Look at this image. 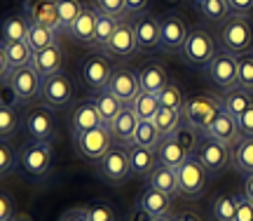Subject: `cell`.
Here are the masks:
<instances>
[{
    "label": "cell",
    "mask_w": 253,
    "mask_h": 221,
    "mask_svg": "<svg viewBox=\"0 0 253 221\" xmlns=\"http://www.w3.org/2000/svg\"><path fill=\"white\" fill-rule=\"evenodd\" d=\"M19 172L26 176L28 181H42L54 165V151H52V141H36L31 139L19 148Z\"/></svg>",
    "instance_id": "obj_1"
},
{
    "label": "cell",
    "mask_w": 253,
    "mask_h": 221,
    "mask_svg": "<svg viewBox=\"0 0 253 221\" xmlns=\"http://www.w3.org/2000/svg\"><path fill=\"white\" fill-rule=\"evenodd\" d=\"M220 47L237 56L253 47V26L246 14H230L225 24H220Z\"/></svg>",
    "instance_id": "obj_2"
},
{
    "label": "cell",
    "mask_w": 253,
    "mask_h": 221,
    "mask_svg": "<svg viewBox=\"0 0 253 221\" xmlns=\"http://www.w3.org/2000/svg\"><path fill=\"white\" fill-rule=\"evenodd\" d=\"M204 75L207 80L216 90L220 92H227L232 90L235 85H239V64H237V55L227 52V50H218L216 56L209 61V66L204 68Z\"/></svg>",
    "instance_id": "obj_3"
},
{
    "label": "cell",
    "mask_w": 253,
    "mask_h": 221,
    "mask_svg": "<svg viewBox=\"0 0 253 221\" xmlns=\"http://www.w3.org/2000/svg\"><path fill=\"white\" fill-rule=\"evenodd\" d=\"M216 52H218L216 40H213V36H211L209 31H204V28H192L181 47L183 59H185L190 66H195V68H207L209 61L216 56Z\"/></svg>",
    "instance_id": "obj_4"
},
{
    "label": "cell",
    "mask_w": 253,
    "mask_h": 221,
    "mask_svg": "<svg viewBox=\"0 0 253 221\" xmlns=\"http://www.w3.org/2000/svg\"><path fill=\"white\" fill-rule=\"evenodd\" d=\"M220 99L211 97V94H188L185 104H183V118L188 120L192 127H197L202 134L209 127V122L213 120L218 110H220Z\"/></svg>",
    "instance_id": "obj_5"
},
{
    "label": "cell",
    "mask_w": 253,
    "mask_h": 221,
    "mask_svg": "<svg viewBox=\"0 0 253 221\" xmlns=\"http://www.w3.org/2000/svg\"><path fill=\"white\" fill-rule=\"evenodd\" d=\"M2 87H9V92L17 99V104H31L42 94V78L28 64L21 66V68H14L9 75V83L2 85Z\"/></svg>",
    "instance_id": "obj_6"
},
{
    "label": "cell",
    "mask_w": 253,
    "mask_h": 221,
    "mask_svg": "<svg viewBox=\"0 0 253 221\" xmlns=\"http://www.w3.org/2000/svg\"><path fill=\"white\" fill-rule=\"evenodd\" d=\"M195 156L199 158V163L207 167L209 176H220L225 174V169L232 165V146H225L211 137H202Z\"/></svg>",
    "instance_id": "obj_7"
},
{
    "label": "cell",
    "mask_w": 253,
    "mask_h": 221,
    "mask_svg": "<svg viewBox=\"0 0 253 221\" xmlns=\"http://www.w3.org/2000/svg\"><path fill=\"white\" fill-rule=\"evenodd\" d=\"M73 139H75L78 156L84 158V160H91V163H99L101 158L113 148V134H110L108 125H101V127H94L89 132L75 134Z\"/></svg>",
    "instance_id": "obj_8"
},
{
    "label": "cell",
    "mask_w": 253,
    "mask_h": 221,
    "mask_svg": "<svg viewBox=\"0 0 253 221\" xmlns=\"http://www.w3.org/2000/svg\"><path fill=\"white\" fill-rule=\"evenodd\" d=\"M96 172L103 181L110 184H122L131 176V163H129V146H113L96 163Z\"/></svg>",
    "instance_id": "obj_9"
},
{
    "label": "cell",
    "mask_w": 253,
    "mask_h": 221,
    "mask_svg": "<svg viewBox=\"0 0 253 221\" xmlns=\"http://www.w3.org/2000/svg\"><path fill=\"white\" fill-rule=\"evenodd\" d=\"M176 172H178V191H181L183 198H199L207 191L209 172L207 167L199 163V158L195 153L188 156V160Z\"/></svg>",
    "instance_id": "obj_10"
},
{
    "label": "cell",
    "mask_w": 253,
    "mask_h": 221,
    "mask_svg": "<svg viewBox=\"0 0 253 221\" xmlns=\"http://www.w3.org/2000/svg\"><path fill=\"white\" fill-rule=\"evenodd\" d=\"M82 83L89 87L91 92H101L106 90L113 78V66L108 64V59L103 55H89L80 66Z\"/></svg>",
    "instance_id": "obj_11"
},
{
    "label": "cell",
    "mask_w": 253,
    "mask_h": 221,
    "mask_svg": "<svg viewBox=\"0 0 253 221\" xmlns=\"http://www.w3.org/2000/svg\"><path fill=\"white\" fill-rule=\"evenodd\" d=\"M24 14L31 24H40V26H47L56 31L59 36L63 33L61 19H59V9H56L54 0H24Z\"/></svg>",
    "instance_id": "obj_12"
},
{
    "label": "cell",
    "mask_w": 253,
    "mask_h": 221,
    "mask_svg": "<svg viewBox=\"0 0 253 221\" xmlns=\"http://www.w3.org/2000/svg\"><path fill=\"white\" fill-rule=\"evenodd\" d=\"M204 137H211L220 141V144H225V146H232L235 148L239 141H242V134H239V125H237V118L232 113H227L223 106L218 110L213 120L209 122V127L204 129Z\"/></svg>",
    "instance_id": "obj_13"
},
{
    "label": "cell",
    "mask_w": 253,
    "mask_h": 221,
    "mask_svg": "<svg viewBox=\"0 0 253 221\" xmlns=\"http://www.w3.org/2000/svg\"><path fill=\"white\" fill-rule=\"evenodd\" d=\"M40 99L49 109H61L73 102V85L66 73H54L42 80V94Z\"/></svg>",
    "instance_id": "obj_14"
},
{
    "label": "cell",
    "mask_w": 253,
    "mask_h": 221,
    "mask_svg": "<svg viewBox=\"0 0 253 221\" xmlns=\"http://www.w3.org/2000/svg\"><path fill=\"white\" fill-rule=\"evenodd\" d=\"M106 55L110 56H134L138 47V40H136V31H134V21L129 19H120L118 31L113 33V38L108 40V45L101 47Z\"/></svg>",
    "instance_id": "obj_15"
},
{
    "label": "cell",
    "mask_w": 253,
    "mask_h": 221,
    "mask_svg": "<svg viewBox=\"0 0 253 221\" xmlns=\"http://www.w3.org/2000/svg\"><path fill=\"white\" fill-rule=\"evenodd\" d=\"M108 90L115 94L122 104L131 106L134 99L141 94L138 71H134V68H125V66L115 68V71H113V78H110V83H108Z\"/></svg>",
    "instance_id": "obj_16"
},
{
    "label": "cell",
    "mask_w": 253,
    "mask_h": 221,
    "mask_svg": "<svg viewBox=\"0 0 253 221\" xmlns=\"http://www.w3.org/2000/svg\"><path fill=\"white\" fill-rule=\"evenodd\" d=\"M26 132L31 139L36 141H54L56 127H54V115L49 106H38L26 113Z\"/></svg>",
    "instance_id": "obj_17"
},
{
    "label": "cell",
    "mask_w": 253,
    "mask_h": 221,
    "mask_svg": "<svg viewBox=\"0 0 253 221\" xmlns=\"http://www.w3.org/2000/svg\"><path fill=\"white\" fill-rule=\"evenodd\" d=\"M101 125H106V122L101 118L94 99H87V102L78 104V106L73 109V113H71L73 137H75V134H82V132H89V129H94V127H101Z\"/></svg>",
    "instance_id": "obj_18"
},
{
    "label": "cell",
    "mask_w": 253,
    "mask_h": 221,
    "mask_svg": "<svg viewBox=\"0 0 253 221\" xmlns=\"http://www.w3.org/2000/svg\"><path fill=\"white\" fill-rule=\"evenodd\" d=\"M134 31H136V40H138V47H141V50L160 47V40H162V24H160L157 17L141 12V14L134 19Z\"/></svg>",
    "instance_id": "obj_19"
},
{
    "label": "cell",
    "mask_w": 253,
    "mask_h": 221,
    "mask_svg": "<svg viewBox=\"0 0 253 221\" xmlns=\"http://www.w3.org/2000/svg\"><path fill=\"white\" fill-rule=\"evenodd\" d=\"M138 122L141 118L136 115V110L131 106H125V109L120 110V115L113 122H110V134L113 139L122 144V146H131L134 144V137H136V129H138Z\"/></svg>",
    "instance_id": "obj_20"
},
{
    "label": "cell",
    "mask_w": 253,
    "mask_h": 221,
    "mask_svg": "<svg viewBox=\"0 0 253 221\" xmlns=\"http://www.w3.org/2000/svg\"><path fill=\"white\" fill-rule=\"evenodd\" d=\"M129 163H131V176H138V179H150V174L160 165L155 148H145L138 144L129 146Z\"/></svg>",
    "instance_id": "obj_21"
},
{
    "label": "cell",
    "mask_w": 253,
    "mask_h": 221,
    "mask_svg": "<svg viewBox=\"0 0 253 221\" xmlns=\"http://www.w3.org/2000/svg\"><path fill=\"white\" fill-rule=\"evenodd\" d=\"M162 24V40H160V47L164 50H181L185 38H188V26L178 14H167L164 19H160Z\"/></svg>",
    "instance_id": "obj_22"
},
{
    "label": "cell",
    "mask_w": 253,
    "mask_h": 221,
    "mask_svg": "<svg viewBox=\"0 0 253 221\" xmlns=\"http://www.w3.org/2000/svg\"><path fill=\"white\" fill-rule=\"evenodd\" d=\"M96 19H99V9L94 7H84L82 14L78 17V21L71 26L68 36L73 43L78 45H94V38H96Z\"/></svg>",
    "instance_id": "obj_23"
},
{
    "label": "cell",
    "mask_w": 253,
    "mask_h": 221,
    "mask_svg": "<svg viewBox=\"0 0 253 221\" xmlns=\"http://www.w3.org/2000/svg\"><path fill=\"white\" fill-rule=\"evenodd\" d=\"M31 66L40 73L42 80L49 78V75H54V73H61V66H63V50H61V45L56 43V45H49V47H45V50L36 52Z\"/></svg>",
    "instance_id": "obj_24"
},
{
    "label": "cell",
    "mask_w": 253,
    "mask_h": 221,
    "mask_svg": "<svg viewBox=\"0 0 253 221\" xmlns=\"http://www.w3.org/2000/svg\"><path fill=\"white\" fill-rule=\"evenodd\" d=\"M136 205L143 207L150 217H162V214L171 210V195L162 193V191H157V188L148 184L145 188H141V193L136 198Z\"/></svg>",
    "instance_id": "obj_25"
},
{
    "label": "cell",
    "mask_w": 253,
    "mask_h": 221,
    "mask_svg": "<svg viewBox=\"0 0 253 221\" xmlns=\"http://www.w3.org/2000/svg\"><path fill=\"white\" fill-rule=\"evenodd\" d=\"M33 50L28 45L26 40H17V43H2L0 45V61L14 71V68H21V66H28L33 61Z\"/></svg>",
    "instance_id": "obj_26"
},
{
    "label": "cell",
    "mask_w": 253,
    "mask_h": 221,
    "mask_svg": "<svg viewBox=\"0 0 253 221\" xmlns=\"http://www.w3.org/2000/svg\"><path fill=\"white\" fill-rule=\"evenodd\" d=\"M155 153H157V160H160V165L164 167H173V169H178V167L188 160V151L176 141L173 137H164L160 144H157V148H155Z\"/></svg>",
    "instance_id": "obj_27"
},
{
    "label": "cell",
    "mask_w": 253,
    "mask_h": 221,
    "mask_svg": "<svg viewBox=\"0 0 253 221\" xmlns=\"http://www.w3.org/2000/svg\"><path fill=\"white\" fill-rule=\"evenodd\" d=\"M138 83H141V92L148 94H160L164 90V85L169 83L167 78V71H164L162 64H145L141 71H138Z\"/></svg>",
    "instance_id": "obj_28"
},
{
    "label": "cell",
    "mask_w": 253,
    "mask_h": 221,
    "mask_svg": "<svg viewBox=\"0 0 253 221\" xmlns=\"http://www.w3.org/2000/svg\"><path fill=\"white\" fill-rule=\"evenodd\" d=\"M220 104L227 113H232L235 118H239L244 110H249L253 106V92L246 90L242 85H235L232 90H227L223 97H220Z\"/></svg>",
    "instance_id": "obj_29"
},
{
    "label": "cell",
    "mask_w": 253,
    "mask_h": 221,
    "mask_svg": "<svg viewBox=\"0 0 253 221\" xmlns=\"http://www.w3.org/2000/svg\"><path fill=\"white\" fill-rule=\"evenodd\" d=\"M211 221H235L237 219V198L235 193H218L209 203Z\"/></svg>",
    "instance_id": "obj_30"
},
{
    "label": "cell",
    "mask_w": 253,
    "mask_h": 221,
    "mask_svg": "<svg viewBox=\"0 0 253 221\" xmlns=\"http://www.w3.org/2000/svg\"><path fill=\"white\" fill-rule=\"evenodd\" d=\"M148 184L153 186V188H157V191H162V193L171 195V198L181 193V191H178V172H176L173 167L157 165V169H155L153 174H150V179H148Z\"/></svg>",
    "instance_id": "obj_31"
},
{
    "label": "cell",
    "mask_w": 253,
    "mask_h": 221,
    "mask_svg": "<svg viewBox=\"0 0 253 221\" xmlns=\"http://www.w3.org/2000/svg\"><path fill=\"white\" fill-rule=\"evenodd\" d=\"M28 31H31V21L26 19V14H9L2 21V43H17V40H26Z\"/></svg>",
    "instance_id": "obj_32"
},
{
    "label": "cell",
    "mask_w": 253,
    "mask_h": 221,
    "mask_svg": "<svg viewBox=\"0 0 253 221\" xmlns=\"http://www.w3.org/2000/svg\"><path fill=\"white\" fill-rule=\"evenodd\" d=\"M94 104H96V109H99L101 118H103L106 125H110V122L120 115V110L126 106V104H122L115 94L110 92L108 87H106V90H101V92H94Z\"/></svg>",
    "instance_id": "obj_33"
},
{
    "label": "cell",
    "mask_w": 253,
    "mask_h": 221,
    "mask_svg": "<svg viewBox=\"0 0 253 221\" xmlns=\"http://www.w3.org/2000/svg\"><path fill=\"white\" fill-rule=\"evenodd\" d=\"M232 165L239 174H253V137L242 139L232 151Z\"/></svg>",
    "instance_id": "obj_34"
},
{
    "label": "cell",
    "mask_w": 253,
    "mask_h": 221,
    "mask_svg": "<svg viewBox=\"0 0 253 221\" xmlns=\"http://www.w3.org/2000/svg\"><path fill=\"white\" fill-rule=\"evenodd\" d=\"M26 43L31 45L33 52H40V50H45V47H49V45H56V43H59V33L47 26H40V24H31Z\"/></svg>",
    "instance_id": "obj_35"
},
{
    "label": "cell",
    "mask_w": 253,
    "mask_h": 221,
    "mask_svg": "<svg viewBox=\"0 0 253 221\" xmlns=\"http://www.w3.org/2000/svg\"><path fill=\"white\" fill-rule=\"evenodd\" d=\"M171 137L176 139V141H178V144H181V146L185 148V151H188L190 156H192V153L197 151L199 141H202V137H204V134H202V132H199L197 127H192V125H190L188 120L183 118V122L178 125V129L173 132Z\"/></svg>",
    "instance_id": "obj_36"
},
{
    "label": "cell",
    "mask_w": 253,
    "mask_h": 221,
    "mask_svg": "<svg viewBox=\"0 0 253 221\" xmlns=\"http://www.w3.org/2000/svg\"><path fill=\"white\" fill-rule=\"evenodd\" d=\"M162 139L164 137L160 134V129H157V125H155V120H141V122H138L134 144L145 146V148H157V144H160Z\"/></svg>",
    "instance_id": "obj_37"
},
{
    "label": "cell",
    "mask_w": 253,
    "mask_h": 221,
    "mask_svg": "<svg viewBox=\"0 0 253 221\" xmlns=\"http://www.w3.org/2000/svg\"><path fill=\"white\" fill-rule=\"evenodd\" d=\"M153 120L162 137H171L173 132L178 129V125L183 122V113L181 110H171V109H160Z\"/></svg>",
    "instance_id": "obj_38"
},
{
    "label": "cell",
    "mask_w": 253,
    "mask_h": 221,
    "mask_svg": "<svg viewBox=\"0 0 253 221\" xmlns=\"http://www.w3.org/2000/svg\"><path fill=\"white\" fill-rule=\"evenodd\" d=\"M54 2H56V9H59V19H61L63 31L68 33L71 26L78 21V17L82 14L84 5H82L80 0H54Z\"/></svg>",
    "instance_id": "obj_39"
},
{
    "label": "cell",
    "mask_w": 253,
    "mask_h": 221,
    "mask_svg": "<svg viewBox=\"0 0 253 221\" xmlns=\"http://www.w3.org/2000/svg\"><path fill=\"white\" fill-rule=\"evenodd\" d=\"M131 109L136 110V115H138L141 120H153L155 115H157V110L162 109V106H160V99H157V94L141 92V94H138V97L134 99Z\"/></svg>",
    "instance_id": "obj_40"
},
{
    "label": "cell",
    "mask_w": 253,
    "mask_h": 221,
    "mask_svg": "<svg viewBox=\"0 0 253 221\" xmlns=\"http://www.w3.org/2000/svg\"><path fill=\"white\" fill-rule=\"evenodd\" d=\"M185 97H188V94H183L181 87H178L176 83H171V80L164 85L162 92L157 94V99H160V106H162V109H171V110H183Z\"/></svg>",
    "instance_id": "obj_41"
},
{
    "label": "cell",
    "mask_w": 253,
    "mask_h": 221,
    "mask_svg": "<svg viewBox=\"0 0 253 221\" xmlns=\"http://www.w3.org/2000/svg\"><path fill=\"white\" fill-rule=\"evenodd\" d=\"M118 24H120L118 17H108V14L99 12V19H96V38H94V45H96V47H106V45H108V40L113 38V33L118 31Z\"/></svg>",
    "instance_id": "obj_42"
},
{
    "label": "cell",
    "mask_w": 253,
    "mask_h": 221,
    "mask_svg": "<svg viewBox=\"0 0 253 221\" xmlns=\"http://www.w3.org/2000/svg\"><path fill=\"white\" fill-rule=\"evenodd\" d=\"M197 12L207 19V21H216V24H225L227 17L232 14L225 0H207V2L197 9Z\"/></svg>",
    "instance_id": "obj_43"
},
{
    "label": "cell",
    "mask_w": 253,
    "mask_h": 221,
    "mask_svg": "<svg viewBox=\"0 0 253 221\" xmlns=\"http://www.w3.org/2000/svg\"><path fill=\"white\" fill-rule=\"evenodd\" d=\"M17 132H19V118L14 113V106L12 104H2L0 106V137H2V141H7Z\"/></svg>",
    "instance_id": "obj_44"
},
{
    "label": "cell",
    "mask_w": 253,
    "mask_h": 221,
    "mask_svg": "<svg viewBox=\"0 0 253 221\" xmlns=\"http://www.w3.org/2000/svg\"><path fill=\"white\" fill-rule=\"evenodd\" d=\"M87 214L89 221H118V214L113 210V205L106 200H94L87 205Z\"/></svg>",
    "instance_id": "obj_45"
},
{
    "label": "cell",
    "mask_w": 253,
    "mask_h": 221,
    "mask_svg": "<svg viewBox=\"0 0 253 221\" xmlns=\"http://www.w3.org/2000/svg\"><path fill=\"white\" fill-rule=\"evenodd\" d=\"M237 64H239V85L253 92V55H249V52L239 55Z\"/></svg>",
    "instance_id": "obj_46"
},
{
    "label": "cell",
    "mask_w": 253,
    "mask_h": 221,
    "mask_svg": "<svg viewBox=\"0 0 253 221\" xmlns=\"http://www.w3.org/2000/svg\"><path fill=\"white\" fill-rule=\"evenodd\" d=\"M96 9L108 14V17H126V0H96Z\"/></svg>",
    "instance_id": "obj_47"
},
{
    "label": "cell",
    "mask_w": 253,
    "mask_h": 221,
    "mask_svg": "<svg viewBox=\"0 0 253 221\" xmlns=\"http://www.w3.org/2000/svg\"><path fill=\"white\" fill-rule=\"evenodd\" d=\"M17 167H19V158H14V151L7 146V141H2V148H0V174L7 176Z\"/></svg>",
    "instance_id": "obj_48"
},
{
    "label": "cell",
    "mask_w": 253,
    "mask_h": 221,
    "mask_svg": "<svg viewBox=\"0 0 253 221\" xmlns=\"http://www.w3.org/2000/svg\"><path fill=\"white\" fill-rule=\"evenodd\" d=\"M237 198V219L235 221H253V203L244 193H235Z\"/></svg>",
    "instance_id": "obj_49"
},
{
    "label": "cell",
    "mask_w": 253,
    "mask_h": 221,
    "mask_svg": "<svg viewBox=\"0 0 253 221\" xmlns=\"http://www.w3.org/2000/svg\"><path fill=\"white\" fill-rule=\"evenodd\" d=\"M17 217V205L9 198V193L0 195V221H12Z\"/></svg>",
    "instance_id": "obj_50"
},
{
    "label": "cell",
    "mask_w": 253,
    "mask_h": 221,
    "mask_svg": "<svg viewBox=\"0 0 253 221\" xmlns=\"http://www.w3.org/2000/svg\"><path fill=\"white\" fill-rule=\"evenodd\" d=\"M237 125H239V134H242V139L253 137V106L249 110H244V113L237 118Z\"/></svg>",
    "instance_id": "obj_51"
},
{
    "label": "cell",
    "mask_w": 253,
    "mask_h": 221,
    "mask_svg": "<svg viewBox=\"0 0 253 221\" xmlns=\"http://www.w3.org/2000/svg\"><path fill=\"white\" fill-rule=\"evenodd\" d=\"M232 14H249L253 12V0H225Z\"/></svg>",
    "instance_id": "obj_52"
},
{
    "label": "cell",
    "mask_w": 253,
    "mask_h": 221,
    "mask_svg": "<svg viewBox=\"0 0 253 221\" xmlns=\"http://www.w3.org/2000/svg\"><path fill=\"white\" fill-rule=\"evenodd\" d=\"M59 221H89V214H87V207H73L68 212H63Z\"/></svg>",
    "instance_id": "obj_53"
},
{
    "label": "cell",
    "mask_w": 253,
    "mask_h": 221,
    "mask_svg": "<svg viewBox=\"0 0 253 221\" xmlns=\"http://www.w3.org/2000/svg\"><path fill=\"white\" fill-rule=\"evenodd\" d=\"M125 221H153V217L145 212L143 207H138V205H134L129 212H126V219Z\"/></svg>",
    "instance_id": "obj_54"
},
{
    "label": "cell",
    "mask_w": 253,
    "mask_h": 221,
    "mask_svg": "<svg viewBox=\"0 0 253 221\" xmlns=\"http://www.w3.org/2000/svg\"><path fill=\"white\" fill-rule=\"evenodd\" d=\"M150 0H126V14H141Z\"/></svg>",
    "instance_id": "obj_55"
},
{
    "label": "cell",
    "mask_w": 253,
    "mask_h": 221,
    "mask_svg": "<svg viewBox=\"0 0 253 221\" xmlns=\"http://www.w3.org/2000/svg\"><path fill=\"white\" fill-rule=\"evenodd\" d=\"M242 193H244L246 198L253 203V174L244 176V188H242Z\"/></svg>",
    "instance_id": "obj_56"
},
{
    "label": "cell",
    "mask_w": 253,
    "mask_h": 221,
    "mask_svg": "<svg viewBox=\"0 0 253 221\" xmlns=\"http://www.w3.org/2000/svg\"><path fill=\"white\" fill-rule=\"evenodd\" d=\"M176 221H199V217L195 212H181L176 214Z\"/></svg>",
    "instance_id": "obj_57"
},
{
    "label": "cell",
    "mask_w": 253,
    "mask_h": 221,
    "mask_svg": "<svg viewBox=\"0 0 253 221\" xmlns=\"http://www.w3.org/2000/svg\"><path fill=\"white\" fill-rule=\"evenodd\" d=\"M153 221H176V217H173L171 212H167V214H162V217H153Z\"/></svg>",
    "instance_id": "obj_58"
},
{
    "label": "cell",
    "mask_w": 253,
    "mask_h": 221,
    "mask_svg": "<svg viewBox=\"0 0 253 221\" xmlns=\"http://www.w3.org/2000/svg\"><path fill=\"white\" fill-rule=\"evenodd\" d=\"M12 221H31V217H28V214H17Z\"/></svg>",
    "instance_id": "obj_59"
},
{
    "label": "cell",
    "mask_w": 253,
    "mask_h": 221,
    "mask_svg": "<svg viewBox=\"0 0 253 221\" xmlns=\"http://www.w3.org/2000/svg\"><path fill=\"white\" fill-rule=\"evenodd\" d=\"M190 2H192V5H195V7H202V5H204V2H207V0H190Z\"/></svg>",
    "instance_id": "obj_60"
},
{
    "label": "cell",
    "mask_w": 253,
    "mask_h": 221,
    "mask_svg": "<svg viewBox=\"0 0 253 221\" xmlns=\"http://www.w3.org/2000/svg\"><path fill=\"white\" fill-rule=\"evenodd\" d=\"M162 2H167V5H176V2H181V0H162Z\"/></svg>",
    "instance_id": "obj_61"
}]
</instances>
